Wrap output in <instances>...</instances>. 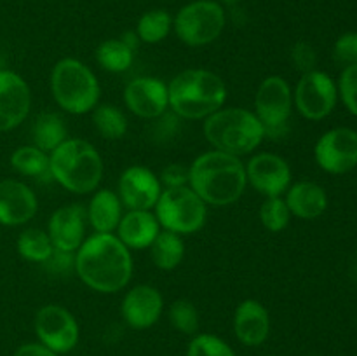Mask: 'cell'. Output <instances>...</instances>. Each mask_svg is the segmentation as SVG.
<instances>
[{
  "mask_svg": "<svg viewBox=\"0 0 357 356\" xmlns=\"http://www.w3.org/2000/svg\"><path fill=\"white\" fill-rule=\"evenodd\" d=\"M121 40L124 42V44L131 49V51H136L139 45V42H142L139 40L138 35H136V31H126V34L121 37Z\"/></svg>",
  "mask_w": 357,
  "mask_h": 356,
  "instance_id": "ab89813d",
  "label": "cell"
},
{
  "mask_svg": "<svg viewBox=\"0 0 357 356\" xmlns=\"http://www.w3.org/2000/svg\"><path fill=\"white\" fill-rule=\"evenodd\" d=\"M289 218H291V213L281 195L265 199L260 208V220L265 229L271 232H281L288 227Z\"/></svg>",
  "mask_w": 357,
  "mask_h": 356,
  "instance_id": "4dcf8cb0",
  "label": "cell"
},
{
  "mask_svg": "<svg viewBox=\"0 0 357 356\" xmlns=\"http://www.w3.org/2000/svg\"><path fill=\"white\" fill-rule=\"evenodd\" d=\"M225 23V10L216 0H194L178 10L173 28L183 44L201 47L215 42Z\"/></svg>",
  "mask_w": 357,
  "mask_h": 356,
  "instance_id": "ba28073f",
  "label": "cell"
},
{
  "mask_svg": "<svg viewBox=\"0 0 357 356\" xmlns=\"http://www.w3.org/2000/svg\"><path fill=\"white\" fill-rule=\"evenodd\" d=\"M293 91L281 75H271L261 80L255 96V115L265 129V136L282 135L291 115Z\"/></svg>",
  "mask_w": 357,
  "mask_h": 356,
  "instance_id": "9c48e42d",
  "label": "cell"
},
{
  "mask_svg": "<svg viewBox=\"0 0 357 356\" xmlns=\"http://www.w3.org/2000/svg\"><path fill=\"white\" fill-rule=\"evenodd\" d=\"M246 184L243 161L222 150L201 154L188 168V185L206 205H232L244 194Z\"/></svg>",
  "mask_w": 357,
  "mask_h": 356,
  "instance_id": "7a4b0ae2",
  "label": "cell"
},
{
  "mask_svg": "<svg viewBox=\"0 0 357 356\" xmlns=\"http://www.w3.org/2000/svg\"><path fill=\"white\" fill-rule=\"evenodd\" d=\"M37 195L24 181L0 180V225H23L37 215Z\"/></svg>",
  "mask_w": 357,
  "mask_h": 356,
  "instance_id": "e0dca14e",
  "label": "cell"
},
{
  "mask_svg": "<svg viewBox=\"0 0 357 356\" xmlns=\"http://www.w3.org/2000/svg\"><path fill=\"white\" fill-rule=\"evenodd\" d=\"M31 107L26 80L13 70H0V133L17 128Z\"/></svg>",
  "mask_w": 357,
  "mask_h": 356,
  "instance_id": "5bb4252c",
  "label": "cell"
},
{
  "mask_svg": "<svg viewBox=\"0 0 357 356\" xmlns=\"http://www.w3.org/2000/svg\"><path fill=\"white\" fill-rule=\"evenodd\" d=\"M169 316L171 325L176 328L178 332L187 335H195L199 330V311L190 300L180 299L174 300L169 307Z\"/></svg>",
  "mask_w": 357,
  "mask_h": 356,
  "instance_id": "1f68e13d",
  "label": "cell"
},
{
  "mask_svg": "<svg viewBox=\"0 0 357 356\" xmlns=\"http://www.w3.org/2000/svg\"><path fill=\"white\" fill-rule=\"evenodd\" d=\"M132 59H135V51H131L121 38H108L96 49V61L107 72H126L132 65Z\"/></svg>",
  "mask_w": 357,
  "mask_h": 356,
  "instance_id": "83f0119b",
  "label": "cell"
},
{
  "mask_svg": "<svg viewBox=\"0 0 357 356\" xmlns=\"http://www.w3.org/2000/svg\"><path fill=\"white\" fill-rule=\"evenodd\" d=\"M286 205L291 215L302 220H314L328 208V195L321 185L314 181H298L286 191Z\"/></svg>",
  "mask_w": 357,
  "mask_h": 356,
  "instance_id": "7402d4cb",
  "label": "cell"
},
{
  "mask_svg": "<svg viewBox=\"0 0 357 356\" xmlns=\"http://www.w3.org/2000/svg\"><path fill=\"white\" fill-rule=\"evenodd\" d=\"M75 272L94 292L115 293L131 281V251L115 234L96 232L75 251Z\"/></svg>",
  "mask_w": 357,
  "mask_h": 356,
  "instance_id": "6da1fadb",
  "label": "cell"
},
{
  "mask_svg": "<svg viewBox=\"0 0 357 356\" xmlns=\"http://www.w3.org/2000/svg\"><path fill=\"white\" fill-rule=\"evenodd\" d=\"M93 124L105 140H121L128 131V119L115 105L103 103L93 108Z\"/></svg>",
  "mask_w": 357,
  "mask_h": 356,
  "instance_id": "f546056e",
  "label": "cell"
},
{
  "mask_svg": "<svg viewBox=\"0 0 357 356\" xmlns=\"http://www.w3.org/2000/svg\"><path fill=\"white\" fill-rule=\"evenodd\" d=\"M35 334L40 344L61 355L75 348L80 337V328L75 316L66 307L47 304L40 307L35 316Z\"/></svg>",
  "mask_w": 357,
  "mask_h": 356,
  "instance_id": "8fae6325",
  "label": "cell"
},
{
  "mask_svg": "<svg viewBox=\"0 0 357 356\" xmlns=\"http://www.w3.org/2000/svg\"><path fill=\"white\" fill-rule=\"evenodd\" d=\"M246 177L255 191L267 198H278L289 188L291 168L288 161L278 154L261 152L250 159L246 166Z\"/></svg>",
  "mask_w": 357,
  "mask_h": 356,
  "instance_id": "4fadbf2b",
  "label": "cell"
},
{
  "mask_svg": "<svg viewBox=\"0 0 357 356\" xmlns=\"http://www.w3.org/2000/svg\"><path fill=\"white\" fill-rule=\"evenodd\" d=\"M159 232L160 223L150 209H129L117 227V237L132 250L150 248Z\"/></svg>",
  "mask_w": 357,
  "mask_h": 356,
  "instance_id": "44dd1931",
  "label": "cell"
},
{
  "mask_svg": "<svg viewBox=\"0 0 357 356\" xmlns=\"http://www.w3.org/2000/svg\"><path fill=\"white\" fill-rule=\"evenodd\" d=\"M222 2H227V3H236V2H241V0H222Z\"/></svg>",
  "mask_w": 357,
  "mask_h": 356,
  "instance_id": "b9f144b4",
  "label": "cell"
},
{
  "mask_svg": "<svg viewBox=\"0 0 357 356\" xmlns=\"http://www.w3.org/2000/svg\"><path fill=\"white\" fill-rule=\"evenodd\" d=\"M289 56H291V63L295 65V68L298 70V72L307 73L316 70L317 52L309 42H303V40L296 42V44L291 47Z\"/></svg>",
  "mask_w": 357,
  "mask_h": 356,
  "instance_id": "d590c367",
  "label": "cell"
},
{
  "mask_svg": "<svg viewBox=\"0 0 357 356\" xmlns=\"http://www.w3.org/2000/svg\"><path fill=\"white\" fill-rule=\"evenodd\" d=\"M10 166L16 173L30 178L51 177L49 171V156L35 145L17 147L10 156Z\"/></svg>",
  "mask_w": 357,
  "mask_h": 356,
  "instance_id": "484cf974",
  "label": "cell"
},
{
  "mask_svg": "<svg viewBox=\"0 0 357 356\" xmlns=\"http://www.w3.org/2000/svg\"><path fill=\"white\" fill-rule=\"evenodd\" d=\"M187 356H236V353L223 339L213 334H199L188 342Z\"/></svg>",
  "mask_w": 357,
  "mask_h": 356,
  "instance_id": "d6a6232c",
  "label": "cell"
},
{
  "mask_svg": "<svg viewBox=\"0 0 357 356\" xmlns=\"http://www.w3.org/2000/svg\"><path fill=\"white\" fill-rule=\"evenodd\" d=\"M14 356H58V353H54L40 342H28V344L20 346Z\"/></svg>",
  "mask_w": 357,
  "mask_h": 356,
  "instance_id": "f35d334b",
  "label": "cell"
},
{
  "mask_svg": "<svg viewBox=\"0 0 357 356\" xmlns=\"http://www.w3.org/2000/svg\"><path fill=\"white\" fill-rule=\"evenodd\" d=\"M314 157L326 173H349L357 166V131L351 128L330 129L317 140Z\"/></svg>",
  "mask_w": 357,
  "mask_h": 356,
  "instance_id": "7c38bea8",
  "label": "cell"
},
{
  "mask_svg": "<svg viewBox=\"0 0 357 356\" xmlns=\"http://www.w3.org/2000/svg\"><path fill=\"white\" fill-rule=\"evenodd\" d=\"M333 58L344 68L357 65V31H349L338 37L333 45Z\"/></svg>",
  "mask_w": 357,
  "mask_h": 356,
  "instance_id": "e575fe53",
  "label": "cell"
},
{
  "mask_svg": "<svg viewBox=\"0 0 357 356\" xmlns=\"http://www.w3.org/2000/svg\"><path fill=\"white\" fill-rule=\"evenodd\" d=\"M169 107L181 119H206L223 107L227 86L220 75L204 68L178 73L167 86Z\"/></svg>",
  "mask_w": 357,
  "mask_h": 356,
  "instance_id": "3957f363",
  "label": "cell"
},
{
  "mask_svg": "<svg viewBox=\"0 0 357 356\" xmlns=\"http://www.w3.org/2000/svg\"><path fill=\"white\" fill-rule=\"evenodd\" d=\"M87 212L82 205L59 206L49 218L47 234L56 250L77 251L84 243Z\"/></svg>",
  "mask_w": 357,
  "mask_h": 356,
  "instance_id": "d6986e66",
  "label": "cell"
},
{
  "mask_svg": "<svg viewBox=\"0 0 357 356\" xmlns=\"http://www.w3.org/2000/svg\"><path fill=\"white\" fill-rule=\"evenodd\" d=\"M162 194V184L153 171L145 166H131L121 175L119 198L129 209L155 208Z\"/></svg>",
  "mask_w": 357,
  "mask_h": 356,
  "instance_id": "9a60e30c",
  "label": "cell"
},
{
  "mask_svg": "<svg viewBox=\"0 0 357 356\" xmlns=\"http://www.w3.org/2000/svg\"><path fill=\"white\" fill-rule=\"evenodd\" d=\"M204 136L215 150L244 156L264 142L265 129L255 112L246 108H220L206 117Z\"/></svg>",
  "mask_w": 357,
  "mask_h": 356,
  "instance_id": "5b68a950",
  "label": "cell"
},
{
  "mask_svg": "<svg viewBox=\"0 0 357 356\" xmlns=\"http://www.w3.org/2000/svg\"><path fill=\"white\" fill-rule=\"evenodd\" d=\"M337 87L345 108L357 117V65L342 70Z\"/></svg>",
  "mask_w": 357,
  "mask_h": 356,
  "instance_id": "836d02e7",
  "label": "cell"
},
{
  "mask_svg": "<svg viewBox=\"0 0 357 356\" xmlns=\"http://www.w3.org/2000/svg\"><path fill=\"white\" fill-rule=\"evenodd\" d=\"M338 100V87L328 73L321 70L302 73L293 93L296 110L309 121H321L335 110Z\"/></svg>",
  "mask_w": 357,
  "mask_h": 356,
  "instance_id": "30bf717a",
  "label": "cell"
},
{
  "mask_svg": "<svg viewBox=\"0 0 357 356\" xmlns=\"http://www.w3.org/2000/svg\"><path fill=\"white\" fill-rule=\"evenodd\" d=\"M354 276H356V279H357V262H356V267H354Z\"/></svg>",
  "mask_w": 357,
  "mask_h": 356,
  "instance_id": "7bdbcfd3",
  "label": "cell"
},
{
  "mask_svg": "<svg viewBox=\"0 0 357 356\" xmlns=\"http://www.w3.org/2000/svg\"><path fill=\"white\" fill-rule=\"evenodd\" d=\"M51 91L56 103L73 115L87 114L100 101V84L89 66L75 58H63L51 72Z\"/></svg>",
  "mask_w": 357,
  "mask_h": 356,
  "instance_id": "8992f818",
  "label": "cell"
},
{
  "mask_svg": "<svg viewBox=\"0 0 357 356\" xmlns=\"http://www.w3.org/2000/svg\"><path fill=\"white\" fill-rule=\"evenodd\" d=\"M126 107L142 119H157L169 107L167 86L155 77H136L124 89Z\"/></svg>",
  "mask_w": 357,
  "mask_h": 356,
  "instance_id": "2e32d148",
  "label": "cell"
},
{
  "mask_svg": "<svg viewBox=\"0 0 357 356\" xmlns=\"http://www.w3.org/2000/svg\"><path fill=\"white\" fill-rule=\"evenodd\" d=\"M171 28H173L171 14L164 9H152L146 10L139 17L138 24H136V35L145 44H159L169 35Z\"/></svg>",
  "mask_w": 357,
  "mask_h": 356,
  "instance_id": "f1b7e54d",
  "label": "cell"
},
{
  "mask_svg": "<svg viewBox=\"0 0 357 356\" xmlns=\"http://www.w3.org/2000/svg\"><path fill=\"white\" fill-rule=\"evenodd\" d=\"M234 332L244 346H260L267 341L271 332V316L260 300L246 299L236 307Z\"/></svg>",
  "mask_w": 357,
  "mask_h": 356,
  "instance_id": "ffe728a7",
  "label": "cell"
},
{
  "mask_svg": "<svg viewBox=\"0 0 357 356\" xmlns=\"http://www.w3.org/2000/svg\"><path fill=\"white\" fill-rule=\"evenodd\" d=\"M155 216L160 227L176 234H194L201 230L206 223L208 209L202 201L190 188L183 187L166 188L160 194L155 205Z\"/></svg>",
  "mask_w": 357,
  "mask_h": 356,
  "instance_id": "52a82bcc",
  "label": "cell"
},
{
  "mask_svg": "<svg viewBox=\"0 0 357 356\" xmlns=\"http://www.w3.org/2000/svg\"><path fill=\"white\" fill-rule=\"evenodd\" d=\"M68 140V129L65 121L56 112H42L37 115L31 126V142L37 149L45 154L58 149L63 142Z\"/></svg>",
  "mask_w": 357,
  "mask_h": 356,
  "instance_id": "cb8c5ba5",
  "label": "cell"
},
{
  "mask_svg": "<svg viewBox=\"0 0 357 356\" xmlns=\"http://www.w3.org/2000/svg\"><path fill=\"white\" fill-rule=\"evenodd\" d=\"M164 309V299L155 286L136 285L122 300L121 313L126 323L135 330H145L159 321Z\"/></svg>",
  "mask_w": 357,
  "mask_h": 356,
  "instance_id": "ac0fdd59",
  "label": "cell"
},
{
  "mask_svg": "<svg viewBox=\"0 0 357 356\" xmlns=\"http://www.w3.org/2000/svg\"><path fill=\"white\" fill-rule=\"evenodd\" d=\"M159 180L160 184L166 185V188L183 187V185H188V168L176 163L167 164L160 173Z\"/></svg>",
  "mask_w": 357,
  "mask_h": 356,
  "instance_id": "8d00e7d4",
  "label": "cell"
},
{
  "mask_svg": "<svg viewBox=\"0 0 357 356\" xmlns=\"http://www.w3.org/2000/svg\"><path fill=\"white\" fill-rule=\"evenodd\" d=\"M52 180L73 194H89L103 177V159L86 140L68 138L49 156Z\"/></svg>",
  "mask_w": 357,
  "mask_h": 356,
  "instance_id": "277c9868",
  "label": "cell"
},
{
  "mask_svg": "<svg viewBox=\"0 0 357 356\" xmlns=\"http://www.w3.org/2000/svg\"><path fill=\"white\" fill-rule=\"evenodd\" d=\"M75 251H63V250H52L51 257L44 262L47 271L51 272H68L75 269Z\"/></svg>",
  "mask_w": 357,
  "mask_h": 356,
  "instance_id": "74e56055",
  "label": "cell"
},
{
  "mask_svg": "<svg viewBox=\"0 0 357 356\" xmlns=\"http://www.w3.org/2000/svg\"><path fill=\"white\" fill-rule=\"evenodd\" d=\"M86 212L91 227L98 234H112L117 230L122 218V201L119 194L101 188L91 198Z\"/></svg>",
  "mask_w": 357,
  "mask_h": 356,
  "instance_id": "603a6c76",
  "label": "cell"
},
{
  "mask_svg": "<svg viewBox=\"0 0 357 356\" xmlns=\"http://www.w3.org/2000/svg\"><path fill=\"white\" fill-rule=\"evenodd\" d=\"M0 70H6V59L2 54H0Z\"/></svg>",
  "mask_w": 357,
  "mask_h": 356,
  "instance_id": "60d3db41",
  "label": "cell"
},
{
  "mask_svg": "<svg viewBox=\"0 0 357 356\" xmlns=\"http://www.w3.org/2000/svg\"><path fill=\"white\" fill-rule=\"evenodd\" d=\"M150 255L157 267L162 271H173L183 260L185 243L180 234L164 229L150 244Z\"/></svg>",
  "mask_w": 357,
  "mask_h": 356,
  "instance_id": "d4e9b609",
  "label": "cell"
},
{
  "mask_svg": "<svg viewBox=\"0 0 357 356\" xmlns=\"http://www.w3.org/2000/svg\"><path fill=\"white\" fill-rule=\"evenodd\" d=\"M16 248L21 258L30 262H42V264L51 257L52 250H54L49 234L42 229H35V227L24 229L17 236Z\"/></svg>",
  "mask_w": 357,
  "mask_h": 356,
  "instance_id": "4316f807",
  "label": "cell"
}]
</instances>
